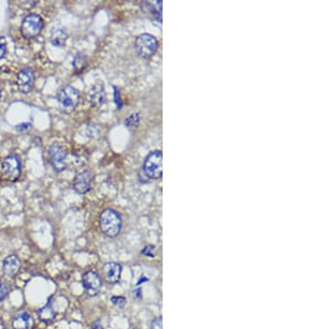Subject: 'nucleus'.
I'll return each instance as SVG.
<instances>
[{
  "mask_svg": "<svg viewBox=\"0 0 332 329\" xmlns=\"http://www.w3.org/2000/svg\"><path fill=\"white\" fill-rule=\"evenodd\" d=\"M57 99L62 111L65 113H71L80 101V95H79V91L76 88L66 86L61 88L58 92Z\"/></svg>",
  "mask_w": 332,
  "mask_h": 329,
  "instance_id": "7ed1b4c3",
  "label": "nucleus"
},
{
  "mask_svg": "<svg viewBox=\"0 0 332 329\" xmlns=\"http://www.w3.org/2000/svg\"><path fill=\"white\" fill-rule=\"evenodd\" d=\"M67 153L63 146L54 143L49 148V161L52 168L57 172H61L66 169Z\"/></svg>",
  "mask_w": 332,
  "mask_h": 329,
  "instance_id": "423d86ee",
  "label": "nucleus"
},
{
  "mask_svg": "<svg viewBox=\"0 0 332 329\" xmlns=\"http://www.w3.org/2000/svg\"><path fill=\"white\" fill-rule=\"evenodd\" d=\"M17 83L19 90L23 93H29L34 88L35 75L30 68H25L18 73Z\"/></svg>",
  "mask_w": 332,
  "mask_h": 329,
  "instance_id": "9d476101",
  "label": "nucleus"
},
{
  "mask_svg": "<svg viewBox=\"0 0 332 329\" xmlns=\"http://www.w3.org/2000/svg\"><path fill=\"white\" fill-rule=\"evenodd\" d=\"M92 328H93V329H103V327H102V325H101V322H100V320H98V321H96V322H93Z\"/></svg>",
  "mask_w": 332,
  "mask_h": 329,
  "instance_id": "a878e982",
  "label": "nucleus"
},
{
  "mask_svg": "<svg viewBox=\"0 0 332 329\" xmlns=\"http://www.w3.org/2000/svg\"><path fill=\"white\" fill-rule=\"evenodd\" d=\"M88 66V59L87 57L82 55V54H77L75 59L72 61V67L73 69L77 73H81L82 71H84Z\"/></svg>",
  "mask_w": 332,
  "mask_h": 329,
  "instance_id": "f3484780",
  "label": "nucleus"
},
{
  "mask_svg": "<svg viewBox=\"0 0 332 329\" xmlns=\"http://www.w3.org/2000/svg\"><path fill=\"white\" fill-rule=\"evenodd\" d=\"M82 284L89 296H97L102 287V279L97 271L89 270L82 276Z\"/></svg>",
  "mask_w": 332,
  "mask_h": 329,
  "instance_id": "0eeeda50",
  "label": "nucleus"
},
{
  "mask_svg": "<svg viewBox=\"0 0 332 329\" xmlns=\"http://www.w3.org/2000/svg\"><path fill=\"white\" fill-rule=\"evenodd\" d=\"M20 268V260L16 255H10L7 258H5L3 263V270L7 276H15L18 273Z\"/></svg>",
  "mask_w": 332,
  "mask_h": 329,
  "instance_id": "ddd939ff",
  "label": "nucleus"
},
{
  "mask_svg": "<svg viewBox=\"0 0 332 329\" xmlns=\"http://www.w3.org/2000/svg\"><path fill=\"white\" fill-rule=\"evenodd\" d=\"M44 28V20L40 16L30 14L26 16L23 24H21V34L27 39H33L38 37Z\"/></svg>",
  "mask_w": 332,
  "mask_h": 329,
  "instance_id": "39448f33",
  "label": "nucleus"
},
{
  "mask_svg": "<svg viewBox=\"0 0 332 329\" xmlns=\"http://www.w3.org/2000/svg\"><path fill=\"white\" fill-rule=\"evenodd\" d=\"M7 295V288L6 286H5L2 281H0V300H3L5 297Z\"/></svg>",
  "mask_w": 332,
  "mask_h": 329,
  "instance_id": "5701e85b",
  "label": "nucleus"
},
{
  "mask_svg": "<svg viewBox=\"0 0 332 329\" xmlns=\"http://www.w3.org/2000/svg\"><path fill=\"white\" fill-rule=\"evenodd\" d=\"M151 329H162V317H156L152 320Z\"/></svg>",
  "mask_w": 332,
  "mask_h": 329,
  "instance_id": "4be33fe9",
  "label": "nucleus"
},
{
  "mask_svg": "<svg viewBox=\"0 0 332 329\" xmlns=\"http://www.w3.org/2000/svg\"><path fill=\"white\" fill-rule=\"evenodd\" d=\"M139 180H140L141 183H149L150 182V180L147 179V176L144 174V172L142 170H140V172H139Z\"/></svg>",
  "mask_w": 332,
  "mask_h": 329,
  "instance_id": "b1692460",
  "label": "nucleus"
},
{
  "mask_svg": "<svg viewBox=\"0 0 332 329\" xmlns=\"http://www.w3.org/2000/svg\"><path fill=\"white\" fill-rule=\"evenodd\" d=\"M6 39L5 37H0V59L4 58L5 54H6Z\"/></svg>",
  "mask_w": 332,
  "mask_h": 329,
  "instance_id": "412c9836",
  "label": "nucleus"
},
{
  "mask_svg": "<svg viewBox=\"0 0 332 329\" xmlns=\"http://www.w3.org/2000/svg\"><path fill=\"white\" fill-rule=\"evenodd\" d=\"M122 267L118 263H107L103 266V275L109 284H117L120 281Z\"/></svg>",
  "mask_w": 332,
  "mask_h": 329,
  "instance_id": "9b49d317",
  "label": "nucleus"
},
{
  "mask_svg": "<svg viewBox=\"0 0 332 329\" xmlns=\"http://www.w3.org/2000/svg\"><path fill=\"white\" fill-rule=\"evenodd\" d=\"M93 173L91 171H83L79 173L73 181V187L80 194H86L92 189Z\"/></svg>",
  "mask_w": 332,
  "mask_h": 329,
  "instance_id": "1a4fd4ad",
  "label": "nucleus"
},
{
  "mask_svg": "<svg viewBox=\"0 0 332 329\" xmlns=\"http://www.w3.org/2000/svg\"><path fill=\"white\" fill-rule=\"evenodd\" d=\"M68 39L67 31L62 27H55L51 30L50 40L54 46L56 47H63Z\"/></svg>",
  "mask_w": 332,
  "mask_h": 329,
  "instance_id": "2eb2a0df",
  "label": "nucleus"
},
{
  "mask_svg": "<svg viewBox=\"0 0 332 329\" xmlns=\"http://www.w3.org/2000/svg\"><path fill=\"white\" fill-rule=\"evenodd\" d=\"M38 314H39L40 319L42 321H45V322L52 321L56 317V311H55L54 308H52L51 304H48V305L42 307L41 309L39 310Z\"/></svg>",
  "mask_w": 332,
  "mask_h": 329,
  "instance_id": "dca6fc26",
  "label": "nucleus"
},
{
  "mask_svg": "<svg viewBox=\"0 0 332 329\" xmlns=\"http://www.w3.org/2000/svg\"><path fill=\"white\" fill-rule=\"evenodd\" d=\"M100 227L105 236L115 237L120 234L122 228V218L117 211L108 208L103 211L100 216Z\"/></svg>",
  "mask_w": 332,
  "mask_h": 329,
  "instance_id": "f257e3e1",
  "label": "nucleus"
},
{
  "mask_svg": "<svg viewBox=\"0 0 332 329\" xmlns=\"http://www.w3.org/2000/svg\"><path fill=\"white\" fill-rule=\"evenodd\" d=\"M140 119H141V117H140L139 112L131 114V116L125 120L126 127H136V125H139V123H140Z\"/></svg>",
  "mask_w": 332,
  "mask_h": 329,
  "instance_id": "a211bd4d",
  "label": "nucleus"
},
{
  "mask_svg": "<svg viewBox=\"0 0 332 329\" xmlns=\"http://www.w3.org/2000/svg\"><path fill=\"white\" fill-rule=\"evenodd\" d=\"M89 101L93 107H100L105 102V91L102 83L94 85L89 92Z\"/></svg>",
  "mask_w": 332,
  "mask_h": 329,
  "instance_id": "f8f14e48",
  "label": "nucleus"
},
{
  "mask_svg": "<svg viewBox=\"0 0 332 329\" xmlns=\"http://www.w3.org/2000/svg\"><path fill=\"white\" fill-rule=\"evenodd\" d=\"M0 98H2V90H0Z\"/></svg>",
  "mask_w": 332,
  "mask_h": 329,
  "instance_id": "bb28decb",
  "label": "nucleus"
},
{
  "mask_svg": "<svg viewBox=\"0 0 332 329\" xmlns=\"http://www.w3.org/2000/svg\"><path fill=\"white\" fill-rule=\"evenodd\" d=\"M162 160L163 155L160 150L152 151L145 158L143 166H142L141 170L144 172V174L150 181L160 180L162 177Z\"/></svg>",
  "mask_w": 332,
  "mask_h": 329,
  "instance_id": "f03ea898",
  "label": "nucleus"
},
{
  "mask_svg": "<svg viewBox=\"0 0 332 329\" xmlns=\"http://www.w3.org/2000/svg\"><path fill=\"white\" fill-rule=\"evenodd\" d=\"M30 128V123H23V124H19L17 127V130H26V129H29Z\"/></svg>",
  "mask_w": 332,
  "mask_h": 329,
  "instance_id": "393cba45",
  "label": "nucleus"
},
{
  "mask_svg": "<svg viewBox=\"0 0 332 329\" xmlns=\"http://www.w3.org/2000/svg\"><path fill=\"white\" fill-rule=\"evenodd\" d=\"M111 301L113 302L114 306H118V307H124L126 304V298L123 296H114L111 298Z\"/></svg>",
  "mask_w": 332,
  "mask_h": 329,
  "instance_id": "6ab92c4d",
  "label": "nucleus"
},
{
  "mask_svg": "<svg viewBox=\"0 0 332 329\" xmlns=\"http://www.w3.org/2000/svg\"><path fill=\"white\" fill-rule=\"evenodd\" d=\"M135 50L143 59H150L159 48V41L150 34H142L135 39Z\"/></svg>",
  "mask_w": 332,
  "mask_h": 329,
  "instance_id": "20e7f679",
  "label": "nucleus"
},
{
  "mask_svg": "<svg viewBox=\"0 0 332 329\" xmlns=\"http://www.w3.org/2000/svg\"><path fill=\"white\" fill-rule=\"evenodd\" d=\"M142 254L149 257H154L155 256V246L154 245H147L143 249H142Z\"/></svg>",
  "mask_w": 332,
  "mask_h": 329,
  "instance_id": "aec40b11",
  "label": "nucleus"
},
{
  "mask_svg": "<svg viewBox=\"0 0 332 329\" xmlns=\"http://www.w3.org/2000/svg\"><path fill=\"white\" fill-rule=\"evenodd\" d=\"M33 326V318H31V316L27 314V312H20L13 320L14 329H31Z\"/></svg>",
  "mask_w": 332,
  "mask_h": 329,
  "instance_id": "4468645a",
  "label": "nucleus"
},
{
  "mask_svg": "<svg viewBox=\"0 0 332 329\" xmlns=\"http://www.w3.org/2000/svg\"><path fill=\"white\" fill-rule=\"evenodd\" d=\"M3 169L5 174L7 175L9 180L16 181L20 176L21 173V162L17 155L12 154L8 158L5 159L3 163Z\"/></svg>",
  "mask_w": 332,
  "mask_h": 329,
  "instance_id": "6e6552de",
  "label": "nucleus"
}]
</instances>
